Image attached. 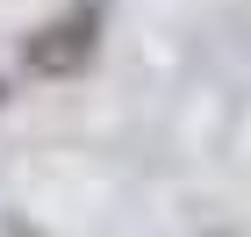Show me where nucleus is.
Instances as JSON below:
<instances>
[{"label": "nucleus", "instance_id": "7ed1b4c3", "mask_svg": "<svg viewBox=\"0 0 251 237\" xmlns=\"http://www.w3.org/2000/svg\"><path fill=\"white\" fill-rule=\"evenodd\" d=\"M215 237H223V230H215Z\"/></svg>", "mask_w": 251, "mask_h": 237}, {"label": "nucleus", "instance_id": "f03ea898", "mask_svg": "<svg viewBox=\"0 0 251 237\" xmlns=\"http://www.w3.org/2000/svg\"><path fill=\"white\" fill-rule=\"evenodd\" d=\"M0 101H7V86H0Z\"/></svg>", "mask_w": 251, "mask_h": 237}, {"label": "nucleus", "instance_id": "f257e3e1", "mask_svg": "<svg viewBox=\"0 0 251 237\" xmlns=\"http://www.w3.org/2000/svg\"><path fill=\"white\" fill-rule=\"evenodd\" d=\"M100 29H108V0H72L65 15H50L22 43V65L36 79H79L94 65V51H100Z\"/></svg>", "mask_w": 251, "mask_h": 237}]
</instances>
